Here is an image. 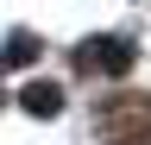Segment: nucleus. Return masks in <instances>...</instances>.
<instances>
[{"label": "nucleus", "mask_w": 151, "mask_h": 145, "mask_svg": "<svg viewBox=\"0 0 151 145\" xmlns=\"http://www.w3.org/2000/svg\"><path fill=\"white\" fill-rule=\"evenodd\" d=\"M132 63H139V44L132 38H88L76 50V69L82 76H126Z\"/></svg>", "instance_id": "f257e3e1"}, {"label": "nucleus", "mask_w": 151, "mask_h": 145, "mask_svg": "<svg viewBox=\"0 0 151 145\" xmlns=\"http://www.w3.org/2000/svg\"><path fill=\"white\" fill-rule=\"evenodd\" d=\"M19 107H25V114H38V120H57V114H63V88L38 76V82L19 88Z\"/></svg>", "instance_id": "f03ea898"}, {"label": "nucleus", "mask_w": 151, "mask_h": 145, "mask_svg": "<svg viewBox=\"0 0 151 145\" xmlns=\"http://www.w3.org/2000/svg\"><path fill=\"white\" fill-rule=\"evenodd\" d=\"M32 57H38V38H32V32H13L6 50H0V63H32Z\"/></svg>", "instance_id": "7ed1b4c3"}]
</instances>
